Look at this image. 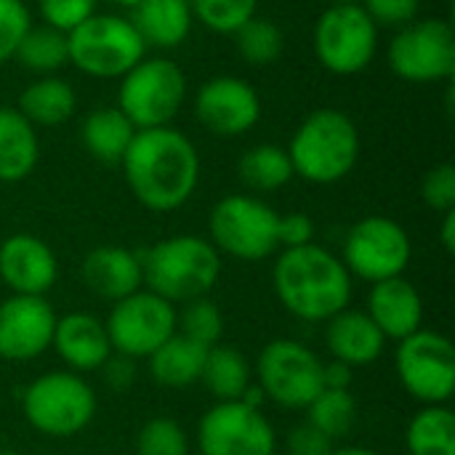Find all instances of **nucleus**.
<instances>
[{"mask_svg": "<svg viewBox=\"0 0 455 455\" xmlns=\"http://www.w3.org/2000/svg\"><path fill=\"white\" fill-rule=\"evenodd\" d=\"M293 176L309 184H339L360 160V131L355 120L333 107L309 112L285 147Z\"/></svg>", "mask_w": 455, "mask_h": 455, "instance_id": "7ed1b4c3", "label": "nucleus"}, {"mask_svg": "<svg viewBox=\"0 0 455 455\" xmlns=\"http://www.w3.org/2000/svg\"><path fill=\"white\" fill-rule=\"evenodd\" d=\"M325 389H349L352 387V368L339 363V360H331L325 363Z\"/></svg>", "mask_w": 455, "mask_h": 455, "instance_id": "c03bdc74", "label": "nucleus"}, {"mask_svg": "<svg viewBox=\"0 0 455 455\" xmlns=\"http://www.w3.org/2000/svg\"><path fill=\"white\" fill-rule=\"evenodd\" d=\"M29 27L32 16L24 0H0V64L13 59V51Z\"/></svg>", "mask_w": 455, "mask_h": 455, "instance_id": "4c0bfd02", "label": "nucleus"}, {"mask_svg": "<svg viewBox=\"0 0 455 455\" xmlns=\"http://www.w3.org/2000/svg\"><path fill=\"white\" fill-rule=\"evenodd\" d=\"M312 45L325 72L360 75L379 51V27L360 3H331L315 21Z\"/></svg>", "mask_w": 455, "mask_h": 455, "instance_id": "1a4fd4ad", "label": "nucleus"}, {"mask_svg": "<svg viewBox=\"0 0 455 455\" xmlns=\"http://www.w3.org/2000/svg\"><path fill=\"white\" fill-rule=\"evenodd\" d=\"M51 347L72 373L99 371L112 355L104 323L88 312H72L59 317Z\"/></svg>", "mask_w": 455, "mask_h": 455, "instance_id": "aec40b11", "label": "nucleus"}, {"mask_svg": "<svg viewBox=\"0 0 455 455\" xmlns=\"http://www.w3.org/2000/svg\"><path fill=\"white\" fill-rule=\"evenodd\" d=\"M40 160L37 128L16 107H0V181H24Z\"/></svg>", "mask_w": 455, "mask_h": 455, "instance_id": "b1692460", "label": "nucleus"}, {"mask_svg": "<svg viewBox=\"0 0 455 455\" xmlns=\"http://www.w3.org/2000/svg\"><path fill=\"white\" fill-rule=\"evenodd\" d=\"M341 264L352 280H365L371 285L403 277L413 259V243L405 227L389 216H365L344 237Z\"/></svg>", "mask_w": 455, "mask_h": 455, "instance_id": "9b49d317", "label": "nucleus"}, {"mask_svg": "<svg viewBox=\"0 0 455 455\" xmlns=\"http://www.w3.org/2000/svg\"><path fill=\"white\" fill-rule=\"evenodd\" d=\"M205 355H208V347L181 336L179 331L165 341L160 344L149 357V376L165 387V389H184V387H192L200 381V373H203V363H205Z\"/></svg>", "mask_w": 455, "mask_h": 455, "instance_id": "bb28decb", "label": "nucleus"}, {"mask_svg": "<svg viewBox=\"0 0 455 455\" xmlns=\"http://www.w3.org/2000/svg\"><path fill=\"white\" fill-rule=\"evenodd\" d=\"M397 379L421 405H448L455 392L453 341L437 331H416L397 341Z\"/></svg>", "mask_w": 455, "mask_h": 455, "instance_id": "ddd939ff", "label": "nucleus"}, {"mask_svg": "<svg viewBox=\"0 0 455 455\" xmlns=\"http://www.w3.org/2000/svg\"><path fill=\"white\" fill-rule=\"evenodd\" d=\"M187 99L184 69L165 56H144L120 77L117 109L136 131L163 128L176 120Z\"/></svg>", "mask_w": 455, "mask_h": 455, "instance_id": "423d86ee", "label": "nucleus"}, {"mask_svg": "<svg viewBox=\"0 0 455 455\" xmlns=\"http://www.w3.org/2000/svg\"><path fill=\"white\" fill-rule=\"evenodd\" d=\"M195 21L219 35H235L259 13V0H187Z\"/></svg>", "mask_w": 455, "mask_h": 455, "instance_id": "72a5a7b5", "label": "nucleus"}, {"mask_svg": "<svg viewBox=\"0 0 455 455\" xmlns=\"http://www.w3.org/2000/svg\"><path fill=\"white\" fill-rule=\"evenodd\" d=\"M325 344L333 360L355 368L371 365L384 355L387 339L365 309H341L325 323Z\"/></svg>", "mask_w": 455, "mask_h": 455, "instance_id": "4be33fe9", "label": "nucleus"}, {"mask_svg": "<svg viewBox=\"0 0 455 455\" xmlns=\"http://www.w3.org/2000/svg\"><path fill=\"white\" fill-rule=\"evenodd\" d=\"M440 243L445 248L448 256L455 253V211L443 213V224H440Z\"/></svg>", "mask_w": 455, "mask_h": 455, "instance_id": "a18cd8bd", "label": "nucleus"}, {"mask_svg": "<svg viewBox=\"0 0 455 455\" xmlns=\"http://www.w3.org/2000/svg\"><path fill=\"white\" fill-rule=\"evenodd\" d=\"M109 3H117V5H128V8H131V5H136L139 0H109Z\"/></svg>", "mask_w": 455, "mask_h": 455, "instance_id": "de8ad7c7", "label": "nucleus"}, {"mask_svg": "<svg viewBox=\"0 0 455 455\" xmlns=\"http://www.w3.org/2000/svg\"><path fill=\"white\" fill-rule=\"evenodd\" d=\"M136 455H189V437L173 419H149L136 435Z\"/></svg>", "mask_w": 455, "mask_h": 455, "instance_id": "c9c22d12", "label": "nucleus"}, {"mask_svg": "<svg viewBox=\"0 0 455 455\" xmlns=\"http://www.w3.org/2000/svg\"><path fill=\"white\" fill-rule=\"evenodd\" d=\"M96 392L72 371H53L37 376L21 392V411L27 424L53 440L80 435L96 416Z\"/></svg>", "mask_w": 455, "mask_h": 455, "instance_id": "39448f33", "label": "nucleus"}, {"mask_svg": "<svg viewBox=\"0 0 455 455\" xmlns=\"http://www.w3.org/2000/svg\"><path fill=\"white\" fill-rule=\"evenodd\" d=\"M280 213L256 195H227L208 216L211 243L240 261H264L280 251Z\"/></svg>", "mask_w": 455, "mask_h": 455, "instance_id": "6e6552de", "label": "nucleus"}, {"mask_svg": "<svg viewBox=\"0 0 455 455\" xmlns=\"http://www.w3.org/2000/svg\"><path fill=\"white\" fill-rule=\"evenodd\" d=\"M240 181L253 192H277L293 179V165L280 144H256L248 152H243L237 163Z\"/></svg>", "mask_w": 455, "mask_h": 455, "instance_id": "c756f323", "label": "nucleus"}, {"mask_svg": "<svg viewBox=\"0 0 455 455\" xmlns=\"http://www.w3.org/2000/svg\"><path fill=\"white\" fill-rule=\"evenodd\" d=\"M203 455H275L277 432L264 411L243 400L216 403L197 424Z\"/></svg>", "mask_w": 455, "mask_h": 455, "instance_id": "2eb2a0df", "label": "nucleus"}, {"mask_svg": "<svg viewBox=\"0 0 455 455\" xmlns=\"http://www.w3.org/2000/svg\"><path fill=\"white\" fill-rule=\"evenodd\" d=\"M232 37H235L237 53L251 67H269L285 51V35H283V29L272 19L259 16V13L253 19H248Z\"/></svg>", "mask_w": 455, "mask_h": 455, "instance_id": "473e14b6", "label": "nucleus"}, {"mask_svg": "<svg viewBox=\"0 0 455 455\" xmlns=\"http://www.w3.org/2000/svg\"><path fill=\"white\" fill-rule=\"evenodd\" d=\"M96 3L99 0H37V13L43 24L67 35L96 13Z\"/></svg>", "mask_w": 455, "mask_h": 455, "instance_id": "e433bc0d", "label": "nucleus"}, {"mask_svg": "<svg viewBox=\"0 0 455 455\" xmlns=\"http://www.w3.org/2000/svg\"><path fill=\"white\" fill-rule=\"evenodd\" d=\"M331 455H381L371 448H363V445H344V448H333Z\"/></svg>", "mask_w": 455, "mask_h": 455, "instance_id": "49530a36", "label": "nucleus"}, {"mask_svg": "<svg viewBox=\"0 0 455 455\" xmlns=\"http://www.w3.org/2000/svg\"><path fill=\"white\" fill-rule=\"evenodd\" d=\"M181 336L203 344V347H213L221 341V333H224V315L219 312V307L208 299V296H200V299H192L184 304V312L179 315V328H176Z\"/></svg>", "mask_w": 455, "mask_h": 455, "instance_id": "f704fd0d", "label": "nucleus"}, {"mask_svg": "<svg viewBox=\"0 0 455 455\" xmlns=\"http://www.w3.org/2000/svg\"><path fill=\"white\" fill-rule=\"evenodd\" d=\"M0 280L16 296H45L59 280V259L40 237L16 232L0 243Z\"/></svg>", "mask_w": 455, "mask_h": 455, "instance_id": "a211bd4d", "label": "nucleus"}, {"mask_svg": "<svg viewBox=\"0 0 455 455\" xmlns=\"http://www.w3.org/2000/svg\"><path fill=\"white\" fill-rule=\"evenodd\" d=\"M331 3H360V0H331Z\"/></svg>", "mask_w": 455, "mask_h": 455, "instance_id": "8fccbe9b", "label": "nucleus"}, {"mask_svg": "<svg viewBox=\"0 0 455 455\" xmlns=\"http://www.w3.org/2000/svg\"><path fill=\"white\" fill-rule=\"evenodd\" d=\"M80 277L91 293L104 301H120L144 288L139 253L123 245H99L93 248L80 267Z\"/></svg>", "mask_w": 455, "mask_h": 455, "instance_id": "412c9836", "label": "nucleus"}, {"mask_svg": "<svg viewBox=\"0 0 455 455\" xmlns=\"http://www.w3.org/2000/svg\"><path fill=\"white\" fill-rule=\"evenodd\" d=\"M200 381L205 384L211 397H216V403H229L240 400L253 384V368L235 347L213 344L208 347Z\"/></svg>", "mask_w": 455, "mask_h": 455, "instance_id": "cd10ccee", "label": "nucleus"}, {"mask_svg": "<svg viewBox=\"0 0 455 455\" xmlns=\"http://www.w3.org/2000/svg\"><path fill=\"white\" fill-rule=\"evenodd\" d=\"M56 312L45 296H11L0 301V360L29 363L51 349Z\"/></svg>", "mask_w": 455, "mask_h": 455, "instance_id": "f3484780", "label": "nucleus"}, {"mask_svg": "<svg viewBox=\"0 0 455 455\" xmlns=\"http://www.w3.org/2000/svg\"><path fill=\"white\" fill-rule=\"evenodd\" d=\"M408 455H455V416L448 405H424L405 429Z\"/></svg>", "mask_w": 455, "mask_h": 455, "instance_id": "c85d7f7f", "label": "nucleus"}, {"mask_svg": "<svg viewBox=\"0 0 455 455\" xmlns=\"http://www.w3.org/2000/svg\"><path fill=\"white\" fill-rule=\"evenodd\" d=\"M352 275L336 253L309 243L285 248L272 267L277 301L304 323H328L352 304Z\"/></svg>", "mask_w": 455, "mask_h": 455, "instance_id": "f03ea898", "label": "nucleus"}, {"mask_svg": "<svg viewBox=\"0 0 455 455\" xmlns=\"http://www.w3.org/2000/svg\"><path fill=\"white\" fill-rule=\"evenodd\" d=\"M195 117L213 136L235 139L261 120V96L237 75H216L195 93Z\"/></svg>", "mask_w": 455, "mask_h": 455, "instance_id": "dca6fc26", "label": "nucleus"}, {"mask_svg": "<svg viewBox=\"0 0 455 455\" xmlns=\"http://www.w3.org/2000/svg\"><path fill=\"white\" fill-rule=\"evenodd\" d=\"M421 200L437 213L455 211V168L451 163H440L427 171L421 181Z\"/></svg>", "mask_w": 455, "mask_h": 455, "instance_id": "58836bf2", "label": "nucleus"}, {"mask_svg": "<svg viewBox=\"0 0 455 455\" xmlns=\"http://www.w3.org/2000/svg\"><path fill=\"white\" fill-rule=\"evenodd\" d=\"M13 59L19 61L21 69L35 72L37 77L43 75H56L61 67L69 64V51H67V35L48 27V24H32L24 37L19 40Z\"/></svg>", "mask_w": 455, "mask_h": 455, "instance_id": "7c9ffc66", "label": "nucleus"}, {"mask_svg": "<svg viewBox=\"0 0 455 455\" xmlns=\"http://www.w3.org/2000/svg\"><path fill=\"white\" fill-rule=\"evenodd\" d=\"M0 455H21V453H16V451H0Z\"/></svg>", "mask_w": 455, "mask_h": 455, "instance_id": "09e8293b", "label": "nucleus"}, {"mask_svg": "<svg viewBox=\"0 0 455 455\" xmlns=\"http://www.w3.org/2000/svg\"><path fill=\"white\" fill-rule=\"evenodd\" d=\"M16 109L35 128H59L75 115L77 93L64 77L43 75L19 93Z\"/></svg>", "mask_w": 455, "mask_h": 455, "instance_id": "393cba45", "label": "nucleus"}, {"mask_svg": "<svg viewBox=\"0 0 455 455\" xmlns=\"http://www.w3.org/2000/svg\"><path fill=\"white\" fill-rule=\"evenodd\" d=\"M277 237H280V251L309 245V243H315V221L299 211L285 213V216H280Z\"/></svg>", "mask_w": 455, "mask_h": 455, "instance_id": "79ce46f5", "label": "nucleus"}, {"mask_svg": "<svg viewBox=\"0 0 455 455\" xmlns=\"http://www.w3.org/2000/svg\"><path fill=\"white\" fill-rule=\"evenodd\" d=\"M67 51L75 69L99 80H120L147 56V45L131 19L117 13H93L67 32Z\"/></svg>", "mask_w": 455, "mask_h": 455, "instance_id": "0eeeda50", "label": "nucleus"}, {"mask_svg": "<svg viewBox=\"0 0 455 455\" xmlns=\"http://www.w3.org/2000/svg\"><path fill=\"white\" fill-rule=\"evenodd\" d=\"M307 421L333 443L347 437L357 424V400L349 389H323L307 408Z\"/></svg>", "mask_w": 455, "mask_h": 455, "instance_id": "2f4dec72", "label": "nucleus"}, {"mask_svg": "<svg viewBox=\"0 0 455 455\" xmlns=\"http://www.w3.org/2000/svg\"><path fill=\"white\" fill-rule=\"evenodd\" d=\"M144 288L171 304L208 296L221 277V253L200 235H173L139 253Z\"/></svg>", "mask_w": 455, "mask_h": 455, "instance_id": "20e7f679", "label": "nucleus"}, {"mask_svg": "<svg viewBox=\"0 0 455 455\" xmlns=\"http://www.w3.org/2000/svg\"><path fill=\"white\" fill-rule=\"evenodd\" d=\"M133 136H136L133 123L117 107L93 109L85 115V120L80 125L83 149L104 165H120Z\"/></svg>", "mask_w": 455, "mask_h": 455, "instance_id": "a878e982", "label": "nucleus"}, {"mask_svg": "<svg viewBox=\"0 0 455 455\" xmlns=\"http://www.w3.org/2000/svg\"><path fill=\"white\" fill-rule=\"evenodd\" d=\"M379 29H400L419 19L421 0H360Z\"/></svg>", "mask_w": 455, "mask_h": 455, "instance_id": "ea45409f", "label": "nucleus"}, {"mask_svg": "<svg viewBox=\"0 0 455 455\" xmlns=\"http://www.w3.org/2000/svg\"><path fill=\"white\" fill-rule=\"evenodd\" d=\"M325 363L307 344L293 339L269 341L256 360L253 376L267 400L288 411H307L325 389Z\"/></svg>", "mask_w": 455, "mask_h": 455, "instance_id": "9d476101", "label": "nucleus"}, {"mask_svg": "<svg viewBox=\"0 0 455 455\" xmlns=\"http://www.w3.org/2000/svg\"><path fill=\"white\" fill-rule=\"evenodd\" d=\"M131 24L147 48L171 51L179 48L195 24L187 0H139L131 5Z\"/></svg>", "mask_w": 455, "mask_h": 455, "instance_id": "5701e85b", "label": "nucleus"}, {"mask_svg": "<svg viewBox=\"0 0 455 455\" xmlns=\"http://www.w3.org/2000/svg\"><path fill=\"white\" fill-rule=\"evenodd\" d=\"M131 195L155 213H171L189 203L200 181V152L173 125L136 131L120 160Z\"/></svg>", "mask_w": 455, "mask_h": 455, "instance_id": "f257e3e1", "label": "nucleus"}, {"mask_svg": "<svg viewBox=\"0 0 455 455\" xmlns=\"http://www.w3.org/2000/svg\"><path fill=\"white\" fill-rule=\"evenodd\" d=\"M368 317L389 341H403L424 328V299L405 277H389L371 288Z\"/></svg>", "mask_w": 455, "mask_h": 455, "instance_id": "6ab92c4d", "label": "nucleus"}, {"mask_svg": "<svg viewBox=\"0 0 455 455\" xmlns=\"http://www.w3.org/2000/svg\"><path fill=\"white\" fill-rule=\"evenodd\" d=\"M112 352L131 360H147L160 344H165L179 328L176 304L141 288L112 304L104 320Z\"/></svg>", "mask_w": 455, "mask_h": 455, "instance_id": "4468645a", "label": "nucleus"}, {"mask_svg": "<svg viewBox=\"0 0 455 455\" xmlns=\"http://www.w3.org/2000/svg\"><path fill=\"white\" fill-rule=\"evenodd\" d=\"M336 443L325 437L320 429H315L309 421L299 424L288 435V453L291 455H331Z\"/></svg>", "mask_w": 455, "mask_h": 455, "instance_id": "a19ab883", "label": "nucleus"}, {"mask_svg": "<svg viewBox=\"0 0 455 455\" xmlns=\"http://www.w3.org/2000/svg\"><path fill=\"white\" fill-rule=\"evenodd\" d=\"M104 373V384L112 389V392H128L136 381V360L125 357V355H117L112 352L109 360L99 368Z\"/></svg>", "mask_w": 455, "mask_h": 455, "instance_id": "37998d69", "label": "nucleus"}, {"mask_svg": "<svg viewBox=\"0 0 455 455\" xmlns=\"http://www.w3.org/2000/svg\"><path fill=\"white\" fill-rule=\"evenodd\" d=\"M389 69L416 85L445 83L455 72V32L448 19H413L395 29L387 51Z\"/></svg>", "mask_w": 455, "mask_h": 455, "instance_id": "f8f14e48", "label": "nucleus"}]
</instances>
